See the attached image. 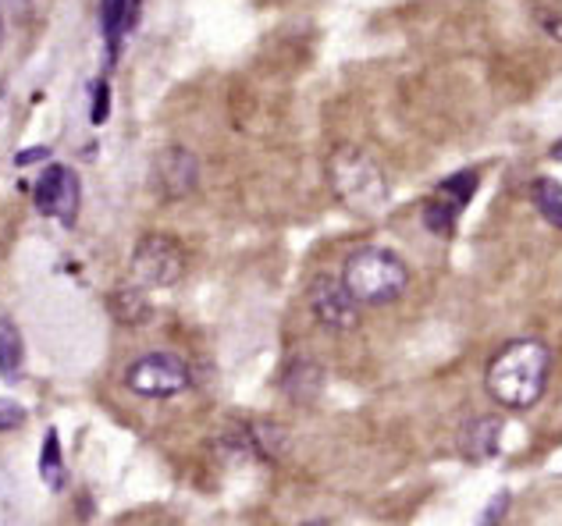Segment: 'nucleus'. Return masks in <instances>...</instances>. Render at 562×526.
Returning <instances> with one entry per match:
<instances>
[{
  "label": "nucleus",
  "mask_w": 562,
  "mask_h": 526,
  "mask_svg": "<svg viewBox=\"0 0 562 526\" xmlns=\"http://www.w3.org/2000/svg\"><path fill=\"white\" fill-rule=\"evenodd\" d=\"M306 299L314 317L328 331H352L360 324V299L349 291L346 277H331V274L314 277L306 288Z\"/></svg>",
  "instance_id": "6"
},
{
  "label": "nucleus",
  "mask_w": 562,
  "mask_h": 526,
  "mask_svg": "<svg viewBox=\"0 0 562 526\" xmlns=\"http://www.w3.org/2000/svg\"><path fill=\"white\" fill-rule=\"evenodd\" d=\"M40 477L50 491L65 488V466H61V445H57V431H47L40 451Z\"/></svg>",
  "instance_id": "12"
},
{
  "label": "nucleus",
  "mask_w": 562,
  "mask_h": 526,
  "mask_svg": "<svg viewBox=\"0 0 562 526\" xmlns=\"http://www.w3.org/2000/svg\"><path fill=\"white\" fill-rule=\"evenodd\" d=\"M328 185L331 196L349 214L371 217L389 203V179L378 160L360 146H338L328 157Z\"/></svg>",
  "instance_id": "2"
},
{
  "label": "nucleus",
  "mask_w": 562,
  "mask_h": 526,
  "mask_svg": "<svg viewBox=\"0 0 562 526\" xmlns=\"http://www.w3.org/2000/svg\"><path fill=\"white\" fill-rule=\"evenodd\" d=\"M40 157H50V153L47 150H22V153H14V164H33Z\"/></svg>",
  "instance_id": "18"
},
{
  "label": "nucleus",
  "mask_w": 562,
  "mask_h": 526,
  "mask_svg": "<svg viewBox=\"0 0 562 526\" xmlns=\"http://www.w3.org/2000/svg\"><path fill=\"white\" fill-rule=\"evenodd\" d=\"M111 310L122 324H139L146 317V299L139 288H117L111 296Z\"/></svg>",
  "instance_id": "15"
},
{
  "label": "nucleus",
  "mask_w": 562,
  "mask_h": 526,
  "mask_svg": "<svg viewBox=\"0 0 562 526\" xmlns=\"http://www.w3.org/2000/svg\"><path fill=\"white\" fill-rule=\"evenodd\" d=\"M22 423H25V405L14 399H0V434L22 427Z\"/></svg>",
  "instance_id": "16"
},
{
  "label": "nucleus",
  "mask_w": 562,
  "mask_h": 526,
  "mask_svg": "<svg viewBox=\"0 0 562 526\" xmlns=\"http://www.w3.org/2000/svg\"><path fill=\"white\" fill-rule=\"evenodd\" d=\"M108 114H111V85L97 82L93 85V125L108 122Z\"/></svg>",
  "instance_id": "17"
},
{
  "label": "nucleus",
  "mask_w": 562,
  "mask_h": 526,
  "mask_svg": "<svg viewBox=\"0 0 562 526\" xmlns=\"http://www.w3.org/2000/svg\"><path fill=\"white\" fill-rule=\"evenodd\" d=\"M552 160H562V139H559V142L552 146Z\"/></svg>",
  "instance_id": "19"
},
{
  "label": "nucleus",
  "mask_w": 562,
  "mask_h": 526,
  "mask_svg": "<svg viewBox=\"0 0 562 526\" xmlns=\"http://www.w3.org/2000/svg\"><path fill=\"white\" fill-rule=\"evenodd\" d=\"M79 179L76 171L65 168V164H54L43 171V179L36 182V207L47 214V217H57L61 225H76V214H79Z\"/></svg>",
  "instance_id": "7"
},
{
  "label": "nucleus",
  "mask_w": 562,
  "mask_h": 526,
  "mask_svg": "<svg viewBox=\"0 0 562 526\" xmlns=\"http://www.w3.org/2000/svg\"><path fill=\"white\" fill-rule=\"evenodd\" d=\"M200 182V164L196 157L182 146H168L154 160V188L165 199H186Z\"/></svg>",
  "instance_id": "8"
},
{
  "label": "nucleus",
  "mask_w": 562,
  "mask_h": 526,
  "mask_svg": "<svg viewBox=\"0 0 562 526\" xmlns=\"http://www.w3.org/2000/svg\"><path fill=\"white\" fill-rule=\"evenodd\" d=\"M342 277L352 296L360 299V306H389L409 285L406 263L389 250H378V245H367V250L352 253L342 267Z\"/></svg>",
  "instance_id": "3"
},
{
  "label": "nucleus",
  "mask_w": 562,
  "mask_h": 526,
  "mask_svg": "<svg viewBox=\"0 0 562 526\" xmlns=\"http://www.w3.org/2000/svg\"><path fill=\"white\" fill-rule=\"evenodd\" d=\"M0 43H4V19H0Z\"/></svg>",
  "instance_id": "20"
},
{
  "label": "nucleus",
  "mask_w": 562,
  "mask_h": 526,
  "mask_svg": "<svg viewBox=\"0 0 562 526\" xmlns=\"http://www.w3.org/2000/svg\"><path fill=\"white\" fill-rule=\"evenodd\" d=\"M25 367V342L11 317H0V377L14 381Z\"/></svg>",
  "instance_id": "10"
},
{
  "label": "nucleus",
  "mask_w": 562,
  "mask_h": 526,
  "mask_svg": "<svg viewBox=\"0 0 562 526\" xmlns=\"http://www.w3.org/2000/svg\"><path fill=\"white\" fill-rule=\"evenodd\" d=\"M186 274L182 245L168 236H146L132 253V277L143 288H171Z\"/></svg>",
  "instance_id": "4"
},
{
  "label": "nucleus",
  "mask_w": 562,
  "mask_h": 526,
  "mask_svg": "<svg viewBox=\"0 0 562 526\" xmlns=\"http://www.w3.org/2000/svg\"><path fill=\"white\" fill-rule=\"evenodd\" d=\"M136 14H139V0H100V25L111 43V54H117L122 36L136 25Z\"/></svg>",
  "instance_id": "9"
},
{
  "label": "nucleus",
  "mask_w": 562,
  "mask_h": 526,
  "mask_svg": "<svg viewBox=\"0 0 562 526\" xmlns=\"http://www.w3.org/2000/svg\"><path fill=\"white\" fill-rule=\"evenodd\" d=\"M535 207L549 225L562 228V185L555 179H538L535 182Z\"/></svg>",
  "instance_id": "14"
},
{
  "label": "nucleus",
  "mask_w": 562,
  "mask_h": 526,
  "mask_svg": "<svg viewBox=\"0 0 562 526\" xmlns=\"http://www.w3.org/2000/svg\"><path fill=\"white\" fill-rule=\"evenodd\" d=\"M189 367L171 353H146L125 370V385L143 399H171L189 388Z\"/></svg>",
  "instance_id": "5"
},
{
  "label": "nucleus",
  "mask_w": 562,
  "mask_h": 526,
  "mask_svg": "<svg viewBox=\"0 0 562 526\" xmlns=\"http://www.w3.org/2000/svg\"><path fill=\"white\" fill-rule=\"evenodd\" d=\"M498 420H477L470 423V431L463 434V448L470 459H487L498 448Z\"/></svg>",
  "instance_id": "11"
},
{
  "label": "nucleus",
  "mask_w": 562,
  "mask_h": 526,
  "mask_svg": "<svg viewBox=\"0 0 562 526\" xmlns=\"http://www.w3.org/2000/svg\"><path fill=\"white\" fill-rule=\"evenodd\" d=\"M549 374H552L549 345L538 339H520V342H509L492 363H487L484 385L498 405L530 409L544 395V388H549Z\"/></svg>",
  "instance_id": "1"
},
{
  "label": "nucleus",
  "mask_w": 562,
  "mask_h": 526,
  "mask_svg": "<svg viewBox=\"0 0 562 526\" xmlns=\"http://www.w3.org/2000/svg\"><path fill=\"white\" fill-rule=\"evenodd\" d=\"M460 203H456L452 196H446L441 193L438 199H431L424 207V225L431 228V231H438V236H452L456 231V217H460Z\"/></svg>",
  "instance_id": "13"
}]
</instances>
